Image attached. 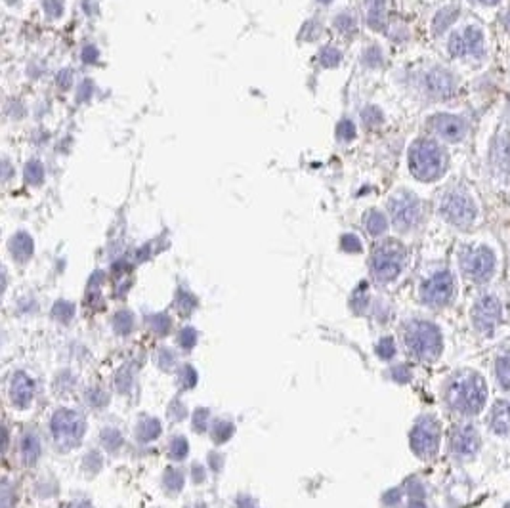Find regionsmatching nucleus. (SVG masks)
<instances>
[{"mask_svg":"<svg viewBox=\"0 0 510 508\" xmlns=\"http://www.w3.org/2000/svg\"><path fill=\"white\" fill-rule=\"evenodd\" d=\"M25 178H27V182L29 183H40L42 182V178H44V168L40 165L39 161H31L27 168H25Z\"/></svg>","mask_w":510,"mask_h":508,"instance_id":"b1692460","label":"nucleus"},{"mask_svg":"<svg viewBox=\"0 0 510 508\" xmlns=\"http://www.w3.org/2000/svg\"><path fill=\"white\" fill-rule=\"evenodd\" d=\"M455 293L453 275L449 271H438L423 285V300L430 306H446Z\"/></svg>","mask_w":510,"mask_h":508,"instance_id":"1a4fd4ad","label":"nucleus"},{"mask_svg":"<svg viewBox=\"0 0 510 508\" xmlns=\"http://www.w3.org/2000/svg\"><path fill=\"white\" fill-rule=\"evenodd\" d=\"M361 117H363L365 125H369V127H375V125H381V123H383V113H381L379 107H373V105H371V107H367V109H363Z\"/></svg>","mask_w":510,"mask_h":508,"instance_id":"bb28decb","label":"nucleus"},{"mask_svg":"<svg viewBox=\"0 0 510 508\" xmlns=\"http://www.w3.org/2000/svg\"><path fill=\"white\" fill-rule=\"evenodd\" d=\"M390 215L398 230H411L419 222L421 203L411 193H398L390 201Z\"/></svg>","mask_w":510,"mask_h":508,"instance_id":"6e6552de","label":"nucleus"},{"mask_svg":"<svg viewBox=\"0 0 510 508\" xmlns=\"http://www.w3.org/2000/svg\"><path fill=\"white\" fill-rule=\"evenodd\" d=\"M44 10H46V14H50L52 17L62 16V12H64V2H62V0H44Z\"/></svg>","mask_w":510,"mask_h":508,"instance_id":"c756f323","label":"nucleus"},{"mask_svg":"<svg viewBox=\"0 0 510 508\" xmlns=\"http://www.w3.org/2000/svg\"><path fill=\"white\" fill-rule=\"evenodd\" d=\"M411 445H413V451L419 457H432L434 453L438 451L439 445L438 422L430 419V417H424V419L417 422L413 434H411Z\"/></svg>","mask_w":510,"mask_h":508,"instance_id":"0eeeda50","label":"nucleus"},{"mask_svg":"<svg viewBox=\"0 0 510 508\" xmlns=\"http://www.w3.org/2000/svg\"><path fill=\"white\" fill-rule=\"evenodd\" d=\"M57 84L62 88H69L71 87V73L69 71H62L57 75Z\"/></svg>","mask_w":510,"mask_h":508,"instance_id":"c9c22d12","label":"nucleus"},{"mask_svg":"<svg viewBox=\"0 0 510 508\" xmlns=\"http://www.w3.org/2000/svg\"><path fill=\"white\" fill-rule=\"evenodd\" d=\"M365 228L369 230V233H373V235H381V233H384V230H386V218H384L383 212L371 210V212L365 216Z\"/></svg>","mask_w":510,"mask_h":508,"instance_id":"aec40b11","label":"nucleus"},{"mask_svg":"<svg viewBox=\"0 0 510 508\" xmlns=\"http://www.w3.org/2000/svg\"><path fill=\"white\" fill-rule=\"evenodd\" d=\"M491 428L497 434H507L510 432V401L501 399L491 407V419H489Z\"/></svg>","mask_w":510,"mask_h":508,"instance_id":"dca6fc26","label":"nucleus"},{"mask_svg":"<svg viewBox=\"0 0 510 508\" xmlns=\"http://www.w3.org/2000/svg\"><path fill=\"white\" fill-rule=\"evenodd\" d=\"M472 319H474V327L480 333L489 334L493 331L497 323L501 321V302L495 296H482L472 310Z\"/></svg>","mask_w":510,"mask_h":508,"instance_id":"9b49d317","label":"nucleus"},{"mask_svg":"<svg viewBox=\"0 0 510 508\" xmlns=\"http://www.w3.org/2000/svg\"><path fill=\"white\" fill-rule=\"evenodd\" d=\"M486 382L472 371L457 373L447 384V403L462 415L480 413L486 405Z\"/></svg>","mask_w":510,"mask_h":508,"instance_id":"f257e3e1","label":"nucleus"},{"mask_svg":"<svg viewBox=\"0 0 510 508\" xmlns=\"http://www.w3.org/2000/svg\"><path fill=\"white\" fill-rule=\"evenodd\" d=\"M340 57H343V54H340V52L333 46L323 48V50H321V54H319L321 64L327 65V67H333V65L338 64V62H340Z\"/></svg>","mask_w":510,"mask_h":508,"instance_id":"393cba45","label":"nucleus"},{"mask_svg":"<svg viewBox=\"0 0 510 508\" xmlns=\"http://www.w3.org/2000/svg\"><path fill=\"white\" fill-rule=\"evenodd\" d=\"M497 377L502 388L510 390V354H504L497 359Z\"/></svg>","mask_w":510,"mask_h":508,"instance_id":"4be33fe9","label":"nucleus"},{"mask_svg":"<svg viewBox=\"0 0 510 508\" xmlns=\"http://www.w3.org/2000/svg\"><path fill=\"white\" fill-rule=\"evenodd\" d=\"M426 88H428L434 96H449L455 88L453 77H451L447 71L434 69V71H430L426 75Z\"/></svg>","mask_w":510,"mask_h":508,"instance_id":"2eb2a0df","label":"nucleus"},{"mask_svg":"<svg viewBox=\"0 0 510 508\" xmlns=\"http://www.w3.org/2000/svg\"><path fill=\"white\" fill-rule=\"evenodd\" d=\"M96 57H98V50L92 44H88V46H84V50H82V60L86 62V64H92V62H96Z\"/></svg>","mask_w":510,"mask_h":508,"instance_id":"f704fd0d","label":"nucleus"},{"mask_svg":"<svg viewBox=\"0 0 510 508\" xmlns=\"http://www.w3.org/2000/svg\"><path fill=\"white\" fill-rule=\"evenodd\" d=\"M504 508H510V505H507V507H504Z\"/></svg>","mask_w":510,"mask_h":508,"instance_id":"a19ab883","label":"nucleus"},{"mask_svg":"<svg viewBox=\"0 0 510 508\" xmlns=\"http://www.w3.org/2000/svg\"><path fill=\"white\" fill-rule=\"evenodd\" d=\"M409 508H426V507H424L423 502H413V505H411Z\"/></svg>","mask_w":510,"mask_h":508,"instance_id":"4c0bfd02","label":"nucleus"},{"mask_svg":"<svg viewBox=\"0 0 510 508\" xmlns=\"http://www.w3.org/2000/svg\"><path fill=\"white\" fill-rule=\"evenodd\" d=\"M499 157H501L502 165L509 168L510 167V134L499 140Z\"/></svg>","mask_w":510,"mask_h":508,"instance_id":"cd10ccee","label":"nucleus"},{"mask_svg":"<svg viewBox=\"0 0 510 508\" xmlns=\"http://www.w3.org/2000/svg\"><path fill=\"white\" fill-rule=\"evenodd\" d=\"M480 447V436L476 430L464 424L455 430L453 436H451V449L455 455L459 457H472L474 453L478 451Z\"/></svg>","mask_w":510,"mask_h":508,"instance_id":"4468645a","label":"nucleus"},{"mask_svg":"<svg viewBox=\"0 0 510 508\" xmlns=\"http://www.w3.org/2000/svg\"><path fill=\"white\" fill-rule=\"evenodd\" d=\"M367 21L375 29H383L384 24V0H369Z\"/></svg>","mask_w":510,"mask_h":508,"instance_id":"6ab92c4d","label":"nucleus"},{"mask_svg":"<svg viewBox=\"0 0 510 508\" xmlns=\"http://www.w3.org/2000/svg\"><path fill=\"white\" fill-rule=\"evenodd\" d=\"M12 253L17 260H27L33 254V241L27 233H17L12 239Z\"/></svg>","mask_w":510,"mask_h":508,"instance_id":"a211bd4d","label":"nucleus"},{"mask_svg":"<svg viewBox=\"0 0 510 508\" xmlns=\"http://www.w3.org/2000/svg\"><path fill=\"white\" fill-rule=\"evenodd\" d=\"M441 216L457 228H468L476 220V207L466 193L451 191L441 201Z\"/></svg>","mask_w":510,"mask_h":508,"instance_id":"423d86ee","label":"nucleus"},{"mask_svg":"<svg viewBox=\"0 0 510 508\" xmlns=\"http://www.w3.org/2000/svg\"><path fill=\"white\" fill-rule=\"evenodd\" d=\"M381 52L376 50V48H371V50H367L365 52V64L369 65H379L381 64Z\"/></svg>","mask_w":510,"mask_h":508,"instance_id":"72a5a7b5","label":"nucleus"},{"mask_svg":"<svg viewBox=\"0 0 510 508\" xmlns=\"http://www.w3.org/2000/svg\"><path fill=\"white\" fill-rule=\"evenodd\" d=\"M319 2H325V4H327V2H331V0H319Z\"/></svg>","mask_w":510,"mask_h":508,"instance_id":"ea45409f","label":"nucleus"},{"mask_svg":"<svg viewBox=\"0 0 510 508\" xmlns=\"http://www.w3.org/2000/svg\"><path fill=\"white\" fill-rule=\"evenodd\" d=\"M461 268L472 281H487L495 271V254L487 246H468L461 253Z\"/></svg>","mask_w":510,"mask_h":508,"instance_id":"39448f33","label":"nucleus"},{"mask_svg":"<svg viewBox=\"0 0 510 508\" xmlns=\"http://www.w3.org/2000/svg\"><path fill=\"white\" fill-rule=\"evenodd\" d=\"M12 397L14 403L27 405L33 397V382L25 377V374H17L14 377V384H12Z\"/></svg>","mask_w":510,"mask_h":508,"instance_id":"f3484780","label":"nucleus"},{"mask_svg":"<svg viewBox=\"0 0 510 508\" xmlns=\"http://www.w3.org/2000/svg\"><path fill=\"white\" fill-rule=\"evenodd\" d=\"M335 24H336V27L344 33L354 31V29H356V19H354L352 16H348V14H343V16L336 17Z\"/></svg>","mask_w":510,"mask_h":508,"instance_id":"c85d7f7f","label":"nucleus"},{"mask_svg":"<svg viewBox=\"0 0 510 508\" xmlns=\"http://www.w3.org/2000/svg\"><path fill=\"white\" fill-rule=\"evenodd\" d=\"M343 248L346 251H354V253H359L361 251V243L356 235H344L343 237Z\"/></svg>","mask_w":510,"mask_h":508,"instance_id":"473e14b6","label":"nucleus"},{"mask_svg":"<svg viewBox=\"0 0 510 508\" xmlns=\"http://www.w3.org/2000/svg\"><path fill=\"white\" fill-rule=\"evenodd\" d=\"M336 136L344 140V142H350L352 138L356 136V127H354V123L348 119H344L338 123V127H336Z\"/></svg>","mask_w":510,"mask_h":508,"instance_id":"a878e982","label":"nucleus"},{"mask_svg":"<svg viewBox=\"0 0 510 508\" xmlns=\"http://www.w3.org/2000/svg\"><path fill=\"white\" fill-rule=\"evenodd\" d=\"M185 453H188V444H185V439L176 437L174 442H172V447H170V455H172L174 459H182Z\"/></svg>","mask_w":510,"mask_h":508,"instance_id":"7c9ffc66","label":"nucleus"},{"mask_svg":"<svg viewBox=\"0 0 510 508\" xmlns=\"http://www.w3.org/2000/svg\"><path fill=\"white\" fill-rule=\"evenodd\" d=\"M504 24H507V29L510 31V10H509V14H507V19H504Z\"/></svg>","mask_w":510,"mask_h":508,"instance_id":"58836bf2","label":"nucleus"},{"mask_svg":"<svg viewBox=\"0 0 510 508\" xmlns=\"http://www.w3.org/2000/svg\"><path fill=\"white\" fill-rule=\"evenodd\" d=\"M449 52L453 56H482L484 54V35L478 27H466L464 31L453 33L449 39Z\"/></svg>","mask_w":510,"mask_h":508,"instance_id":"9d476101","label":"nucleus"},{"mask_svg":"<svg viewBox=\"0 0 510 508\" xmlns=\"http://www.w3.org/2000/svg\"><path fill=\"white\" fill-rule=\"evenodd\" d=\"M77 508H86V507H77Z\"/></svg>","mask_w":510,"mask_h":508,"instance_id":"79ce46f5","label":"nucleus"},{"mask_svg":"<svg viewBox=\"0 0 510 508\" xmlns=\"http://www.w3.org/2000/svg\"><path fill=\"white\" fill-rule=\"evenodd\" d=\"M457 16H459V8L441 10L438 16H436V19H434V29H436V33H441L444 29H447L457 19Z\"/></svg>","mask_w":510,"mask_h":508,"instance_id":"412c9836","label":"nucleus"},{"mask_svg":"<svg viewBox=\"0 0 510 508\" xmlns=\"http://www.w3.org/2000/svg\"><path fill=\"white\" fill-rule=\"evenodd\" d=\"M432 127L447 142H461L466 134V123L455 115H436L432 119Z\"/></svg>","mask_w":510,"mask_h":508,"instance_id":"ddd939ff","label":"nucleus"},{"mask_svg":"<svg viewBox=\"0 0 510 508\" xmlns=\"http://www.w3.org/2000/svg\"><path fill=\"white\" fill-rule=\"evenodd\" d=\"M52 430H54V436L57 437L60 444L75 442L82 434V421H80L79 415L69 413V411H60L54 417Z\"/></svg>","mask_w":510,"mask_h":508,"instance_id":"f8f14e48","label":"nucleus"},{"mask_svg":"<svg viewBox=\"0 0 510 508\" xmlns=\"http://www.w3.org/2000/svg\"><path fill=\"white\" fill-rule=\"evenodd\" d=\"M394 352H396V346H394L392 338H384V341L379 344V354H381L383 358L390 359L392 356H394Z\"/></svg>","mask_w":510,"mask_h":508,"instance_id":"2f4dec72","label":"nucleus"},{"mask_svg":"<svg viewBox=\"0 0 510 508\" xmlns=\"http://www.w3.org/2000/svg\"><path fill=\"white\" fill-rule=\"evenodd\" d=\"M403 256H406V251L396 241H384L383 245L376 246L373 260H371L375 278L379 281H392L398 278L401 266H403Z\"/></svg>","mask_w":510,"mask_h":508,"instance_id":"20e7f679","label":"nucleus"},{"mask_svg":"<svg viewBox=\"0 0 510 508\" xmlns=\"http://www.w3.org/2000/svg\"><path fill=\"white\" fill-rule=\"evenodd\" d=\"M407 348L421 359H436L441 352V334L438 327L426 321H415L406 331Z\"/></svg>","mask_w":510,"mask_h":508,"instance_id":"7ed1b4c3","label":"nucleus"},{"mask_svg":"<svg viewBox=\"0 0 510 508\" xmlns=\"http://www.w3.org/2000/svg\"><path fill=\"white\" fill-rule=\"evenodd\" d=\"M447 159L444 149L432 140H417L409 149V168L417 180L432 182L446 172Z\"/></svg>","mask_w":510,"mask_h":508,"instance_id":"f03ea898","label":"nucleus"},{"mask_svg":"<svg viewBox=\"0 0 510 508\" xmlns=\"http://www.w3.org/2000/svg\"><path fill=\"white\" fill-rule=\"evenodd\" d=\"M478 2H482V4H487V6H493V4H497L499 0H478Z\"/></svg>","mask_w":510,"mask_h":508,"instance_id":"e433bc0d","label":"nucleus"},{"mask_svg":"<svg viewBox=\"0 0 510 508\" xmlns=\"http://www.w3.org/2000/svg\"><path fill=\"white\" fill-rule=\"evenodd\" d=\"M39 453H40V444H39V439L37 437L33 436V434H29V436H25L24 439V457H25V461H29L33 462L37 457H39Z\"/></svg>","mask_w":510,"mask_h":508,"instance_id":"5701e85b","label":"nucleus"}]
</instances>
